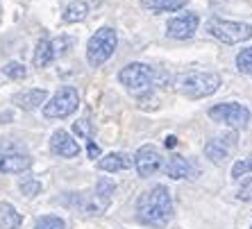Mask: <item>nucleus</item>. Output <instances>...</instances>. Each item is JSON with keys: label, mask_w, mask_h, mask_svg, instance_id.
Here are the masks:
<instances>
[{"label": "nucleus", "mask_w": 252, "mask_h": 229, "mask_svg": "<svg viewBox=\"0 0 252 229\" xmlns=\"http://www.w3.org/2000/svg\"><path fill=\"white\" fill-rule=\"evenodd\" d=\"M136 218L141 225L153 229H161L170 223L173 218V200H170V191L161 184L153 186L150 191L141 193L136 202Z\"/></svg>", "instance_id": "obj_1"}, {"label": "nucleus", "mask_w": 252, "mask_h": 229, "mask_svg": "<svg viewBox=\"0 0 252 229\" xmlns=\"http://www.w3.org/2000/svg\"><path fill=\"white\" fill-rule=\"evenodd\" d=\"M223 80L218 73H182L175 80L177 93H182L189 100H200L209 98L220 88Z\"/></svg>", "instance_id": "obj_2"}, {"label": "nucleus", "mask_w": 252, "mask_h": 229, "mask_svg": "<svg viewBox=\"0 0 252 229\" xmlns=\"http://www.w3.org/2000/svg\"><path fill=\"white\" fill-rule=\"evenodd\" d=\"M118 43L116 29L112 28H100L87 43V61L91 66H102L107 59L114 55Z\"/></svg>", "instance_id": "obj_3"}, {"label": "nucleus", "mask_w": 252, "mask_h": 229, "mask_svg": "<svg viewBox=\"0 0 252 229\" xmlns=\"http://www.w3.org/2000/svg\"><path fill=\"white\" fill-rule=\"evenodd\" d=\"M211 36H216L218 41L234 46V43L252 39V25L250 23H236V21H223V18H211L207 23Z\"/></svg>", "instance_id": "obj_4"}, {"label": "nucleus", "mask_w": 252, "mask_h": 229, "mask_svg": "<svg viewBox=\"0 0 252 229\" xmlns=\"http://www.w3.org/2000/svg\"><path fill=\"white\" fill-rule=\"evenodd\" d=\"M209 118L216 123L229 125L232 129H246L250 123V112L248 107L239 105V102H223L209 109Z\"/></svg>", "instance_id": "obj_5"}, {"label": "nucleus", "mask_w": 252, "mask_h": 229, "mask_svg": "<svg viewBox=\"0 0 252 229\" xmlns=\"http://www.w3.org/2000/svg\"><path fill=\"white\" fill-rule=\"evenodd\" d=\"M77 105H80V95H77V91L73 86H64L55 93L53 100L46 102V107H43V116L46 118H66V116H70V114L75 112Z\"/></svg>", "instance_id": "obj_6"}, {"label": "nucleus", "mask_w": 252, "mask_h": 229, "mask_svg": "<svg viewBox=\"0 0 252 229\" xmlns=\"http://www.w3.org/2000/svg\"><path fill=\"white\" fill-rule=\"evenodd\" d=\"M118 80H121V84H125L129 91H141V88H148L150 82H153V68L134 61V64H127L123 71H121Z\"/></svg>", "instance_id": "obj_7"}, {"label": "nucleus", "mask_w": 252, "mask_h": 229, "mask_svg": "<svg viewBox=\"0 0 252 229\" xmlns=\"http://www.w3.org/2000/svg\"><path fill=\"white\" fill-rule=\"evenodd\" d=\"M134 168L139 172V177H150L161 168V154L155 145H141L134 154Z\"/></svg>", "instance_id": "obj_8"}, {"label": "nucleus", "mask_w": 252, "mask_h": 229, "mask_svg": "<svg viewBox=\"0 0 252 229\" xmlns=\"http://www.w3.org/2000/svg\"><path fill=\"white\" fill-rule=\"evenodd\" d=\"M198 25H200L198 14H182V16L170 18L168 25H166V32L177 41H187V39H191L195 34Z\"/></svg>", "instance_id": "obj_9"}, {"label": "nucleus", "mask_w": 252, "mask_h": 229, "mask_svg": "<svg viewBox=\"0 0 252 229\" xmlns=\"http://www.w3.org/2000/svg\"><path fill=\"white\" fill-rule=\"evenodd\" d=\"M50 150H53L55 154H59V157H64V159H73V157L80 154V145H77V141L68 134V132H64V129H57V132L53 134V139H50Z\"/></svg>", "instance_id": "obj_10"}, {"label": "nucleus", "mask_w": 252, "mask_h": 229, "mask_svg": "<svg viewBox=\"0 0 252 229\" xmlns=\"http://www.w3.org/2000/svg\"><path fill=\"white\" fill-rule=\"evenodd\" d=\"M32 166V157L23 152H0V172H7V175H16V172H23Z\"/></svg>", "instance_id": "obj_11"}, {"label": "nucleus", "mask_w": 252, "mask_h": 229, "mask_svg": "<svg viewBox=\"0 0 252 229\" xmlns=\"http://www.w3.org/2000/svg\"><path fill=\"white\" fill-rule=\"evenodd\" d=\"M164 172L170 179H187V177H193V168L189 164L182 154H173L168 159V164L164 166Z\"/></svg>", "instance_id": "obj_12"}, {"label": "nucleus", "mask_w": 252, "mask_h": 229, "mask_svg": "<svg viewBox=\"0 0 252 229\" xmlns=\"http://www.w3.org/2000/svg\"><path fill=\"white\" fill-rule=\"evenodd\" d=\"M46 98H48V93L43 88H30V91H23V93L14 95V102H16L21 109H25V112H32L36 107H41L43 102H46Z\"/></svg>", "instance_id": "obj_13"}, {"label": "nucleus", "mask_w": 252, "mask_h": 229, "mask_svg": "<svg viewBox=\"0 0 252 229\" xmlns=\"http://www.w3.org/2000/svg\"><path fill=\"white\" fill-rule=\"evenodd\" d=\"M98 168L100 171H105V172L127 171V168H132V159H129L125 152H112V154H107V157L100 159Z\"/></svg>", "instance_id": "obj_14"}, {"label": "nucleus", "mask_w": 252, "mask_h": 229, "mask_svg": "<svg viewBox=\"0 0 252 229\" xmlns=\"http://www.w3.org/2000/svg\"><path fill=\"white\" fill-rule=\"evenodd\" d=\"M23 223V216L16 211V206L9 202H0V229H18Z\"/></svg>", "instance_id": "obj_15"}, {"label": "nucleus", "mask_w": 252, "mask_h": 229, "mask_svg": "<svg viewBox=\"0 0 252 229\" xmlns=\"http://www.w3.org/2000/svg\"><path fill=\"white\" fill-rule=\"evenodd\" d=\"M205 157L209 159L214 166H223L225 161H227L229 152H227V147L220 143V139H211L205 145Z\"/></svg>", "instance_id": "obj_16"}, {"label": "nucleus", "mask_w": 252, "mask_h": 229, "mask_svg": "<svg viewBox=\"0 0 252 229\" xmlns=\"http://www.w3.org/2000/svg\"><path fill=\"white\" fill-rule=\"evenodd\" d=\"M141 5L155 14H161V12H177V9H182V7H187V0H141Z\"/></svg>", "instance_id": "obj_17"}, {"label": "nucleus", "mask_w": 252, "mask_h": 229, "mask_svg": "<svg viewBox=\"0 0 252 229\" xmlns=\"http://www.w3.org/2000/svg\"><path fill=\"white\" fill-rule=\"evenodd\" d=\"M87 14H89L87 2H84V0H75V2H70V5L64 9L62 18H64V23H80V21L87 18Z\"/></svg>", "instance_id": "obj_18"}, {"label": "nucleus", "mask_w": 252, "mask_h": 229, "mask_svg": "<svg viewBox=\"0 0 252 229\" xmlns=\"http://www.w3.org/2000/svg\"><path fill=\"white\" fill-rule=\"evenodd\" d=\"M53 59H55V55H53L50 41H48V39H41V41L36 43V50H34V66L43 68V66H48Z\"/></svg>", "instance_id": "obj_19"}, {"label": "nucleus", "mask_w": 252, "mask_h": 229, "mask_svg": "<svg viewBox=\"0 0 252 229\" xmlns=\"http://www.w3.org/2000/svg\"><path fill=\"white\" fill-rule=\"evenodd\" d=\"M114 191H116V184L112 182V179H107V177H100L98 184H95V200H100V204H109V200H112Z\"/></svg>", "instance_id": "obj_20"}, {"label": "nucleus", "mask_w": 252, "mask_h": 229, "mask_svg": "<svg viewBox=\"0 0 252 229\" xmlns=\"http://www.w3.org/2000/svg\"><path fill=\"white\" fill-rule=\"evenodd\" d=\"M236 68H239L243 75H252V48H243V50L236 55Z\"/></svg>", "instance_id": "obj_21"}, {"label": "nucleus", "mask_w": 252, "mask_h": 229, "mask_svg": "<svg viewBox=\"0 0 252 229\" xmlns=\"http://www.w3.org/2000/svg\"><path fill=\"white\" fill-rule=\"evenodd\" d=\"M34 229H66V223L59 216H41L36 220Z\"/></svg>", "instance_id": "obj_22"}, {"label": "nucleus", "mask_w": 252, "mask_h": 229, "mask_svg": "<svg viewBox=\"0 0 252 229\" xmlns=\"http://www.w3.org/2000/svg\"><path fill=\"white\" fill-rule=\"evenodd\" d=\"M5 75L9 77V80H25V75H28V71H25L23 64H18V61H9V64H5Z\"/></svg>", "instance_id": "obj_23"}, {"label": "nucleus", "mask_w": 252, "mask_h": 229, "mask_svg": "<svg viewBox=\"0 0 252 229\" xmlns=\"http://www.w3.org/2000/svg\"><path fill=\"white\" fill-rule=\"evenodd\" d=\"M21 193L25 195V198H34V195H39L41 193V182L39 179H23L21 182Z\"/></svg>", "instance_id": "obj_24"}, {"label": "nucleus", "mask_w": 252, "mask_h": 229, "mask_svg": "<svg viewBox=\"0 0 252 229\" xmlns=\"http://www.w3.org/2000/svg\"><path fill=\"white\" fill-rule=\"evenodd\" d=\"M248 172H252V157L236 161L234 168H232V177H234V179H241V177L248 175Z\"/></svg>", "instance_id": "obj_25"}, {"label": "nucleus", "mask_w": 252, "mask_h": 229, "mask_svg": "<svg viewBox=\"0 0 252 229\" xmlns=\"http://www.w3.org/2000/svg\"><path fill=\"white\" fill-rule=\"evenodd\" d=\"M50 46H53V55L55 57H59V55H64L66 50L73 46V39H68V36H59V39L50 41Z\"/></svg>", "instance_id": "obj_26"}, {"label": "nucleus", "mask_w": 252, "mask_h": 229, "mask_svg": "<svg viewBox=\"0 0 252 229\" xmlns=\"http://www.w3.org/2000/svg\"><path fill=\"white\" fill-rule=\"evenodd\" d=\"M236 198H239V200H243V202H252V177L241 184V188H239V193H236Z\"/></svg>", "instance_id": "obj_27"}, {"label": "nucleus", "mask_w": 252, "mask_h": 229, "mask_svg": "<svg viewBox=\"0 0 252 229\" xmlns=\"http://www.w3.org/2000/svg\"><path fill=\"white\" fill-rule=\"evenodd\" d=\"M73 132H75L77 136H82V139H91V125H89V120H77L75 125H73Z\"/></svg>", "instance_id": "obj_28"}, {"label": "nucleus", "mask_w": 252, "mask_h": 229, "mask_svg": "<svg viewBox=\"0 0 252 229\" xmlns=\"http://www.w3.org/2000/svg\"><path fill=\"white\" fill-rule=\"evenodd\" d=\"M87 150H89V157H91V159H98V157H100V147L95 145L91 139L87 141Z\"/></svg>", "instance_id": "obj_29"}, {"label": "nucleus", "mask_w": 252, "mask_h": 229, "mask_svg": "<svg viewBox=\"0 0 252 229\" xmlns=\"http://www.w3.org/2000/svg\"><path fill=\"white\" fill-rule=\"evenodd\" d=\"M175 136H168V139H166V147H175Z\"/></svg>", "instance_id": "obj_30"}, {"label": "nucleus", "mask_w": 252, "mask_h": 229, "mask_svg": "<svg viewBox=\"0 0 252 229\" xmlns=\"http://www.w3.org/2000/svg\"><path fill=\"white\" fill-rule=\"evenodd\" d=\"M250 229H252V227H250Z\"/></svg>", "instance_id": "obj_31"}]
</instances>
